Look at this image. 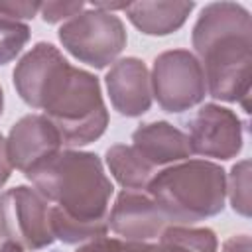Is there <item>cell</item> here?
Returning <instances> with one entry per match:
<instances>
[{"label": "cell", "mask_w": 252, "mask_h": 252, "mask_svg": "<svg viewBox=\"0 0 252 252\" xmlns=\"http://www.w3.org/2000/svg\"><path fill=\"white\" fill-rule=\"evenodd\" d=\"M207 93L248 110L252 81V22L242 4L211 2L201 10L191 35Z\"/></svg>", "instance_id": "6da1fadb"}, {"label": "cell", "mask_w": 252, "mask_h": 252, "mask_svg": "<svg viewBox=\"0 0 252 252\" xmlns=\"http://www.w3.org/2000/svg\"><path fill=\"white\" fill-rule=\"evenodd\" d=\"M26 177L47 203H55L65 215L79 220L108 219V203L114 187L96 154L59 150L28 171Z\"/></svg>", "instance_id": "7a4b0ae2"}, {"label": "cell", "mask_w": 252, "mask_h": 252, "mask_svg": "<svg viewBox=\"0 0 252 252\" xmlns=\"http://www.w3.org/2000/svg\"><path fill=\"white\" fill-rule=\"evenodd\" d=\"M37 108L59 132L61 144L69 148L85 146L100 138L108 126V110L100 85L89 71L73 67L67 59L45 83Z\"/></svg>", "instance_id": "3957f363"}, {"label": "cell", "mask_w": 252, "mask_h": 252, "mask_svg": "<svg viewBox=\"0 0 252 252\" xmlns=\"http://www.w3.org/2000/svg\"><path fill=\"white\" fill-rule=\"evenodd\" d=\"M146 189L169 224H191L224 209L226 175L213 161L187 159L158 171Z\"/></svg>", "instance_id": "277c9868"}, {"label": "cell", "mask_w": 252, "mask_h": 252, "mask_svg": "<svg viewBox=\"0 0 252 252\" xmlns=\"http://www.w3.org/2000/svg\"><path fill=\"white\" fill-rule=\"evenodd\" d=\"M57 35L75 59L96 69L110 65L126 47V30L120 18L98 8L73 16Z\"/></svg>", "instance_id": "5b68a950"}, {"label": "cell", "mask_w": 252, "mask_h": 252, "mask_svg": "<svg viewBox=\"0 0 252 252\" xmlns=\"http://www.w3.org/2000/svg\"><path fill=\"white\" fill-rule=\"evenodd\" d=\"M152 96L165 112H183L199 104L207 94L205 73L187 49L163 51L156 57L152 75Z\"/></svg>", "instance_id": "8992f818"}, {"label": "cell", "mask_w": 252, "mask_h": 252, "mask_svg": "<svg viewBox=\"0 0 252 252\" xmlns=\"http://www.w3.org/2000/svg\"><path fill=\"white\" fill-rule=\"evenodd\" d=\"M49 209L47 199L35 189L12 187L0 195V232L24 250H41L55 240Z\"/></svg>", "instance_id": "52a82bcc"}, {"label": "cell", "mask_w": 252, "mask_h": 252, "mask_svg": "<svg viewBox=\"0 0 252 252\" xmlns=\"http://www.w3.org/2000/svg\"><path fill=\"white\" fill-rule=\"evenodd\" d=\"M191 154L232 159L242 150V122L230 108L203 104L187 122Z\"/></svg>", "instance_id": "ba28073f"}, {"label": "cell", "mask_w": 252, "mask_h": 252, "mask_svg": "<svg viewBox=\"0 0 252 252\" xmlns=\"http://www.w3.org/2000/svg\"><path fill=\"white\" fill-rule=\"evenodd\" d=\"M61 146L59 132L43 114H28L20 118L6 140L10 163L24 175L55 156Z\"/></svg>", "instance_id": "9c48e42d"}, {"label": "cell", "mask_w": 252, "mask_h": 252, "mask_svg": "<svg viewBox=\"0 0 252 252\" xmlns=\"http://www.w3.org/2000/svg\"><path fill=\"white\" fill-rule=\"evenodd\" d=\"M165 226H169V222L154 199L130 189L118 193L108 215V228L124 240L148 242L158 238Z\"/></svg>", "instance_id": "30bf717a"}, {"label": "cell", "mask_w": 252, "mask_h": 252, "mask_svg": "<svg viewBox=\"0 0 252 252\" xmlns=\"http://www.w3.org/2000/svg\"><path fill=\"white\" fill-rule=\"evenodd\" d=\"M110 104L122 116L136 118L152 106V83L144 61L138 57L118 59L104 77Z\"/></svg>", "instance_id": "8fae6325"}, {"label": "cell", "mask_w": 252, "mask_h": 252, "mask_svg": "<svg viewBox=\"0 0 252 252\" xmlns=\"http://www.w3.org/2000/svg\"><path fill=\"white\" fill-rule=\"evenodd\" d=\"M132 142L138 154L154 167L183 161L191 156L187 136L169 122L161 120L148 122L136 128L132 134Z\"/></svg>", "instance_id": "7c38bea8"}, {"label": "cell", "mask_w": 252, "mask_h": 252, "mask_svg": "<svg viewBox=\"0 0 252 252\" xmlns=\"http://www.w3.org/2000/svg\"><path fill=\"white\" fill-rule=\"evenodd\" d=\"M65 61L61 51L45 41L35 43L16 65L14 69V87L20 98L32 108L37 106V98L53 75V71Z\"/></svg>", "instance_id": "4fadbf2b"}, {"label": "cell", "mask_w": 252, "mask_h": 252, "mask_svg": "<svg viewBox=\"0 0 252 252\" xmlns=\"http://www.w3.org/2000/svg\"><path fill=\"white\" fill-rule=\"evenodd\" d=\"M195 2H134L126 4L128 20L146 35H169L177 32Z\"/></svg>", "instance_id": "5bb4252c"}, {"label": "cell", "mask_w": 252, "mask_h": 252, "mask_svg": "<svg viewBox=\"0 0 252 252\" xmlns=\"http://www.w3.org/2000/svg\"><path fill=\"white\" fill-rule=\"evenodd\" d=\"M104 159L112 177L124 189H144L154 177V165L148 163L134 146L114 144L106 150Z\"/></svg>", "instance_id": "9a60e30c"}, {"label": "cell", "mask_w": 252, "mask_h": 252, "mask_svg": "<svg viewBox=\"0 0 252 252\" xmlns=\"http://www.w3.org/2000/svg\"><path fill=\"white\" fill-rule=\"evenodd\" d=\"M217 234L211 228L171 224L159 234L154 252H217Z\"/></svg>", "instance_id": "2e32d148"}, {"label": "cell", "mask_w": 252, "mask_h": 252, "mask_svg": "<svg viewBox=\"0 0 252 252\" xmlns=\"http://www.w3.org/2000/svg\"><path fill=\"white\" fill-rule=\"evenodd\" d=\"M49 222H51L53 236L65 244L89 242L93 238L104 236L108 230V219H104V220H79V219L65 215L57 207L49 209Z\"/></svg>", "instance_id": "e0dca14e"}, {"label": "cell", "mask_w": 252, "mask_h": 252, "mask_svg": "<svg viewBox=\"0 0 252 252\" xmlns=\"http://www.w3.org/2000/svg\"><path fill=\"white\" fill-rule=\"evenodd\" d=\"M30 39V26L0 14V65L10 63Z\"/></svg>", "instance_id": "ac0fdd59"}, {"label": "cell", "mask_w": 252, "mask_h": 252, "mask_svg": "<svg viewBox=\"0 0 252 252\" xmlns=\"http://www.w3.org/2000/svg\"><path fill=\"white\" fill-rule=\"evenodd\" d=\"M226 193L232 209L242 217H250V161L248 159H242L236 165H232Z\"/></svg>", "instance_id": "d6986e66"}, {"label": "cell", "mask_w": 252, "mask_h": 252, "mask_svg": "<svg viewBox=\"0 0 252 252\" xmlns=\"http://www.w3.org/2000/svg\"><path fill=\"white\" fill-rule=\"evenodd\" d=\"M85 8L83 2H41L39 6V16L43 18V22L47 24H57L65 18H73L77 14H81Z\"/></svg>", "instance_id": "ffe728a7"}, {"label": "cell", "mask_w": 252, "mask_h": 252, "mask_svg": "<svg viewBox=\"0 0 252 252\" xmlns=\"http://www.w3.org/2000/svg\"><path fill=\"white\" fill-rule=\"evenodd\" d=\"M39 6L41 2H0V14L12 18V20H18L24 18V20H30L33 18L37 12H39Z\"/></svg>", "instance_id": "44dd1931"}, {"label": "cell", "mask_w": 252, "mask_h": 252, "mask_svg": "<svg viewBox=\"0 0 252 252\" xmlns=\"http://www.w3.org/2000/svg\"><path fill=\"white\" fill-rule=\"evenodd\" d=\"M116 242H118V238L98 236V238L85 242L77 252H116Z\"/></svg>", "instance_id": "7402d4cb"}, {"label": "cell", "mask_w": 252, "mask_h": 252, "mask_svg": "<svg viewBox=\"0 0 252 252\" xmlns=\"http://www.w3.org/2000/svg\"><path fill=\"white\" fill-rule=\"evenodd\" d=\"M250 236L248 234H234L222 244V252H250Z\"/></svg>", "instance_id": "603a6c76"}, {"label": "cell", "mask_w": 252, "mask_h": 252, "mask_svg": "<svg viewBox=\"0 0 252 252\" xmlns=\"http://www.w3.org/2000/svg\"><path fill=\"white\" fill-rule=\"evenodd\" d=\"M10 173H12V163H10V158H8L6 140H4V136L0 134V187L8 181Z\"/></svg>", "instance_id": "cb8c5ba5"}, {"label": "cell", "mask_w": 252, "mask_h": 252, "mask_svg": "<svg viewBox=\"0 0 252 252\" xmlns=\"http://www.w3.org/2000/svg\"><path fill=\"white\" fill-rule=\"evenodd\" d=\"M0 252H24V248H20L18 244H14V242L6 240V242L0 246Z\"/></svg>", "instance_id": "d4e9b609"}, {"label": "cell", "mask_w": 252, "mask_h": 252, "mask_svg": "<svg viewBox=\"0 0 252 252\" xmlns=\"http://www.w3.org/2000/svg\"><path fill=\"white\" fill-rule=\"evenodd\" d=\"M2 108H4V93H2V87H0V114H2Z\"/></svg>", "instance_id": "484cf974"}]
</instances>
